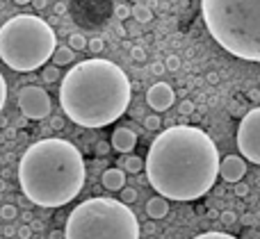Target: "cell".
I'll use <instances>...</instances> for the list:
<instances>
[{
	"mask_svg": "<svg viewBox=\"0 0 260 239\" xmlns=\"http://www.w3.org/2000/svg\"><path fill=\"white\" fill-rule=\"evenodd\" d=\"M148 185L167 201H197L219 178V150L194 126H171L155 137L144 160Z\"/></svg>",
	"mask_w": 260,
	"mask_h": 239,
	"instance_id": "obj_1",
	"label": "cell"
},
{
	"mask_svg": "<svg viewBox=\"0 0 260 239\" xmlns=\"http://www.w3.org/2000/svg\"><path fill=\"white\" fill-rule=\"evenodd\" d=\"M133 87L123 68L110 59L91 57L78 62L59 85V105L82 128L112 126L130 105Z\"/></svg>",
	"mask_w": 260,
	"mask_h": 239,
	"instance_id": "obj_2",
	"label": "cell"
},
{
	"mask_svg": "<svg viewBox=\"0 0 260 239\" xmlns=\"http://www.w3.org/2000/svg\"><path fill=\"white\" fill-rule=\"evenodd\" d=\"M87 178L82 153L67 139H41L18 162V185L30 203L62 208L82 191Z\"/></svg>",
	"mask_w": 260,
	"mask_h": 239,
	"instance_id": "obj_3",
	"label": "cell"
},
{
	"mask_svg": "<svg viewBox=\"0 0 260 239\" xmlns=\"http://www.w3.org/2000/svg\"><path fill=\"white\" fill-rule=\"evenodd\" d=\"M212 39L231 55L260 62V0H201Z\"/></svg>",
	"mask_w": 260,
	"mask_h": 239,
	"instance_id": "obj_4",
	"label": "cell"
},
{
	"mask_svg": "<svg viewBox=\"0 0 260 239\" xmlns=\"http://www.w3.org/2000/svg\"><path fill=\"white\" fill-rule=\"evenodd\" d=\"M55 48L53 27L35 14H18L0 25V59L18 73L41 68Z\"/></svg>",
	"mask_w": 260,
	"mask_h": 239,
	"instance_id": "obj_5",
	"label": "cell"
},
{
	"mask_svg": "<svg viewBox=\"0 0 260 239\" xmlns=\"http://www.w3.org/2000/svg\"><path fill=\"white\" fill-rule=\"evenodd\" d=\"M64 239H139V221L121 201L94 196L73 208Z\"/></svg>",
	"mask_w": 260,
	"mask_h": 239,
	"instance_id": "obj_6",
	"label": "cell"
},
{
	"mask_svg": "<svg viewBox=\"0 0 260 239\" xmlns=\"http://www.w3.org/2000/svg\"><path fill=\"white\" fill-rule=\"evenodd\" d=\"M238 150L249 162L260 164V107L249 109L238 126Z\"/></svg>",
	"mask_w": 260,
	"mask_h": 239,
	"instance_id": "obj_7",
	"label": "cell"
},
{
	"mask_svg": "<svg viewBox=\"0 0 260 239\" xmlns=\"http://www.w3.org/2000/svg\"><path fill=\"white\" fill-rule=\"evenodd\" d=\"M18 109L23 112V116L32 118V121H41V118L50 116L53 103H50V96L46 94V89L30 85L18 91Z\"/></svg>",
	"mask_w": 260,
	"mask_h": 239,
	"instance_id": "obj_8",
	"label": "cell"
},
{
	"mask_svg": "<svg viewBox=\"0 0 260 239\" xmlns=\"http://www.w3.org/2000/svg\"><path fill=\"white\" fill-rule=\"evenodd\" d=\"M174 89L167 82H155L151 89L146 91V103L153 112H167L174 105Z\"/></svg>",
	"mask_w": 260,
	"mask_h": 239,
	"instance_id": "obj_9",
	"label": "cell"
},
{
	"mask_svg": "<svg viewBox=\"0 0 260 239\" xmlns=\"http://www.w3.org/2000/svg\"><path fill=\"white\" fill-rule=\"evenodd\" d=\"M247 173V164L240 155H229V157L219 160V176L224 178L226 182H240Z\"/></svg>",
	"mask_w": 260,
	"mask_h": 239,
	"instance_id": "obj_10",
	"label": "cell"
},
{
	"mask_svg": "<svg viewBox=\"0 0 260 239\" xmlns=\"http://www.w3.org/2000/svg\"><path fill=\"white\" fill-rule=\"evenodd\" d=\"M135 146H137V135H135L130 128H117V130L112 132L110 148L119 150V153H133Z\"/></svg>",
	"mask_w": 260,
	"mask_h": 239,
	"instance_id": "obj_11",
	"label": "cell"
},
{
	"mask_svg": "<svg viewBox=\"0 0 260 239\" xmlns=\"http://www.w3.org/2000/svg\"><path fill=\"white\" fill-rule=\"evenodd\" d=\"M101 182H103V187L108 191H121L126 187V173L119 167H110V169H105Z\"/></svg>",
	"mask_w": 260,
	"mask_h": 239,
	"instance_id": "obj_12",
	"label": "cell"
},
{
	"mask_svg": "<svg viewBox=\"0 0 260 239\" xmlns=\"http://www.w3.org/2000/svg\"><path fill=\"white\" fill-rule=\"evenodd\" d=\"M146 214L151 219H165L167 214H169V201L162 198V196H153V198H148L146 203Z\"/></svg>",
	"mask_w": 260,
	"mask_h": 239,
	"instance_id": "obj_13",
	"label": "cell"
},
{
	"mask_svg": "<svg viewBox=\"0 0 260 239\" xmlns=\"http://www.w3.org/2000/svg\"><path fill=\"white\" fill-rule=\"evenodd\" d=\"M50 59H53V66H67V64H71L73 59H76V53H73L69 46H57V48L53 50V55H50Z\"/></svg>",
	"mask_w": 260,
	"mask_h": 239,
	"instance_id": "obj_14",
	"label": "cell"
},
{
	"mask_svg": "<svg viewBox=\"0 0 260 239\" xmlns=\"http://www.w3.org/2000/svg\"><path fill=\"white\" fill-rule=\"evenodd\" d=\"M121 169H123V173H133V176H137L139 171H144V160L137 157V155H126Z\"/></svg>",
	"mask_w": 260,
	"mask_h": 239,
	"instance_id": "obj_15",
	"label": "cell"
},
{
	"mask_svg": "<svg viewBox=\"0 0 260 239\" xmlns=\"http://www.w3.org/2000/svg\"><path fill=\"white\" fill-rule=\"evenodd\" d=\"M130 16H133L137 23H151L153 9H148L146 5H135V7H130Z\"/></svg>",
	"mask_w": 260,
	"mask_h": 239,
	"instance_id": "obj_16",
	"label": "cell"
},
{
	"mask_svg": "<svg viewBox=\"0 0 260 239\" xmlns=\"http://www.w3.org/2000/svg\"><path fill=\"white\" fill-rule=\"evenodd\" d=\"M69 48L76 53V50H85L87 48V39L85 34H80V32H73V34H69Z\"/></svg>",
	"mask_w": 260,
	"mask_h": 239,
	"instance_id": "obj_17",
	"label": "cell"
},
{
	"mask_svg": "<svg viewBox=\"0 0 260 239\" xmlns=\"http://www.w3.org/2000/svg\"><path fill=\"white\" fill-rule=\"evenodd\" d=\"M119 201H121L123 205H133L135 201H137V189H133V187H123V189L119 191Z\"/></svg>",
	"mask_w": 260,
	"mask_h": 239,
	"instance_id": "obj_18",
	"label": "cell"
},
{
	"mask_svg": "<svg viewBox=\"0 0 260 239\" xmlns=\"http://www.w3.org/2000/svg\"><path fill=\"white\" fill-rule=\"evenodd\" d=\"M41 77H44L46 82H57V80H62V75H59V68L57 66H44V71H41Z\"/></svg>",
	"mask_w": 260,
	"mask_h": 239,
	"instance_id": "obj_19",
	"label": "cell"
},
{
	"mask_svg": "<svg viewBox=\"0 0 260 239\" xmlns=\"http://www.w3.org/2000/svg\"><path fill=\"white\" fill-rule=\"evenodd\" d=\"M0 217H3L5 221H14V219L18 217V210H16V205H12V203L3 205V208H0Z\"/></svg>",
	"mask_w": 260,
	"mask_h": 239,
	"instance_id": "obj_20",
	"label": "cell"
},
{
	"mask_svg": "<svg viewBox=\"0 0 260 239\" xmlns=\"http://www.w3.org/2000/svg\"><path fill=\"white\" fill-rule=\"evenodd\" d=\"M103 48H105V41L101 39V36H94L91 41H87V50H89V53H94V55L103 53Z\"/></svg>",
	"mask_w": 260,
	"mask_h": 239,
	"instance_id": "obj_21",
	"label": "cell"
},
{
	"mask_svg": "<svg viewBox=\"0 0 260 239\" xmlns=\"http://www.w3.org/2000/svg\"><path fill=\"white\" fill-rule=\"evenodd\" d=\"M162 64H165V71L174 73V71H178V68H180V57H178V55H169V57H167Z\"/></svg>",
	"mask_w": 260,
	"mask_h": 239,
	"instance_id": "obj_22",
	"label": "cell"
},
{
	"mask_svg": "<svg viewBox=\"0 0 260 239\" xmlns=\"http://www.w3.org/2000/svg\"><path fill=\"white\" fill-rule=\"evenodd\" d=\"M219 221L224 223V226H233V223L238 221V214H235L233 210H224V212H219Z\"/></svg>",
	"mask_w": 260,
	"mask_h": 239,
	"instance_id": "obj_23",
	"label": "cell"
},
{
	"mask_svg": "<svg viewBox=\"0 0 260 239\" xmlns=\"http://www.w3.org/2000/svg\"><path fill=\"white\" fill-rule=\"evenodd\" d=\"M194 239H238L229 232H203V235H197Z\"/></svg>",
	"mask_w": 260,
	"mask_h": 239,
	"instance_id": "obj_24",
	"label": "cell"
},
{
	"mask_svg": "<svg viewBox=\"0 0 260 239\" xmlns=\"http://www.w3.org/2000/svg\"><path fill=\"white\" fill-rule=\"evenodd\" d=\"M144 128H146V130H160V116H155V114L146 116L144 118Z\"/></svg>",
	"mask_w": 260,
	"mask_h": 239,
	"instance_id": "obj_25",
	"label": "cell"
},
{
	"mask_svg": "<svg viewBox=\"0 0 260 239\" xmlns=\"http://www.w3.org/2000/svg\"><path fill=\"white\" fill-rule=\"evenodd\" d=\"M130 57H133L135 62H146V50H144L142 46H135V48L130 50Z\"/></svg>",
	"mask_w": 260,
	"mask_h": 239,
	"instance_id": "obj_26",
	"label": "cell"
},
{
	"mask_svg": "<svg viewBox=\"0 0 260 239\" xmlns=\"http://www.w3.org/2000/svg\"><path fill=\"white\" fill-rule=\"evenodd\" d=\"M114 16H117L119 21H126V18H130V5H119V7L114 9Z\"/></svg>",
	"mask_w": 260,
	"mask_h": 239,
	"instance_id": "obj_27",
	"label": "cell"
},
{
	"mask_svg": "<svg viewBox=\"0 0 260 239\" xmlns=\"http://www.w3.org/2000/svg\"><path fill=\"white\" fill-rule=\"evenodd\" d=\"M5 100H7V82H5L3 73H0V112L5 107Z\"/></svg>",
	"mask_w": 260,
	"mask_h": 239,
	"instance_id": "obj_28",
	"label": "cell"
},
{
	"mask_svg": "<svg viewBox=\"0 0 260 239\" xmlns=\"http://www.w3.org/2000/svg\"><path fill=\"white\" fill-rule=\"evenodd\" d=\"M178 112L183 114V116H189V114L194 112V103L192 100H183V103L178 105Z\"/></svg>",
	"mask_w": 260,
	"mask_h": 239,
	"instance_id": "obj_29",
	"label": "cell"
},
{
	"mask_svg": "<svg viewBox=\"0 0 260 239\" xmlns=\"http://www.w3.org/2000/svg\"><path fill=\"white\" fill-rule=\"evenodd\" d=\"M249 194V187L244 185V182H235V196H240V198H244V196Z\"/></svg>",
	"mask_w": 260,
	"mask_h": 239,
	"instance_id": "obj_30",
	"label": "cell"
},
{
	"mask_svg": "<svg viewBox=\"0 0 260 239\" xmlns=\"http://www.w3.org/2000/svg\"><path fill=\"white\" fill-rule=\"evenodd\" d=\"M108 153H110V144L108 141H99V144H96V155L103 157V155H108Z\"/></svg>",
	"mask_w": 260,
	"mask_h": 239,
	"instance_id": "obj_31",
	"label": "cell"
},
{
	"mask_svg": "<svg viewBox=\"0 0 260 239\" xmlns=\"http://www.w3.org/2000/svg\"><path fill=\"white\" fill-rule=\"evenodd\" d=\"M148 71H151L153 75H162V73H165V64L155 62V64H151V66H148Z\"/></svg>",
	"mask_w": 260,
	"mask_h": 239,
	"instance_id": "obj_32",
	"label": "cell"
},
{
	"mask_svg": "<svg viewBox=\"0 0 260 239\" xmlns=\"http://www.w3.org/2000/svg\"><path fill=\"white\" fill-rule=\"evenodd\" d=\"M18 237H21V239H30L32 237V228L30 226H21V228H18Z\"/></svg>",
	"mask_w": 260,
	"mask_h": 239,
	"instance_id": "obj_33",
	"label": "cell"
},
{
	"mask_svg": "<svg viewBox=\"0 0 260 239\" xmlns=\"http://www.w3.org/2000/svg\"><path fill=\"white\" fill-rule=\"evenodd\" d=\"M50 126H53V130H59V128L64 126V118L62 116H53L50 118Z\"/></svg>",
	"mask_w": 260,
	"mask_h": 239,
	"instance_id": "obj_34",
	"label": "cell"
},
{
	"mask_svg": "<svg viewBox=\"0 0 260 239\" xmlns=\"http://www.w3.org/2000/svg\"><path fill=\"white\" fill-rule=\"evenodd\" d=\"M208 82H210V85H217V82H219V73H208Z\"/></svg>",
	"mask_w": 260,
	"mask_h": 239,
	"instance_id": "obj_35",
	"label": "cell"
},
{
	"mask_svg": "<svg viewBox=\"0 0 260 239\" xmlns=\"http://www.w3.org/2000/svg\"><path fill=\"white\" fill-rule=\"evenodd\" d=\"M46 3H48V0H32L35 9H46Z\"/></svg>",
	"mask_w": 260,
	"mask_h": 239,
	"instance_id": "obj_36",
	"label": "cell"
},
{
	"mask_svg": "<svg viewBox=\"0 0 260 239\" xmlns=\"http://www.w3.org/2000/svg\"><path fill=\"white\" fill-rule=\"evenodd\" d=\"M64 12H67V5H64V3L55 5V14H64Z\"/></svg>",
	"mask_w": 260,
	"mask_h": 239,
	"instance_id": "obj_37",
	"label": "cell"
},
{
	"mask_svg": "<svg viewBox=\"0 0 260 239\" xmlns=\"http://www.w3.org/2000/svg\"><path fill=\"white\" fill-rule=\"evenodd\" d=\"M50 239H64V232L62 230H53L50 232Z\"/></svg>",
	"mask_w": 260,
	"mask_h": 239,
	"instance_id": "obj_38",
	"label": "cell"
},
{
	"mask_svg": "<svg viewBox=\"0 0 260 239\" xmlns=\"http://www.w3.org/2000/svg\"><path fill=\"white\" fill-rule=\"evenodd\" d=\"M14 232H16V230H14V228H12V226H7V228H5V235H7V237H12V235H14Z\"/></svg>",
	"mask_w": 260,
	"mask_h": 239,
	"instance_id": "obj_39",
	"label": "cell"
},
{
	"mask_svg": "<svg viewBox=\"0 0 260 239\" xmlns=\"http://www.w3.org/2000/svg\"><path fill=\"white\" fill-rule=\"evenodd\" d=\"M16 5H27V3H32V0H14Z\"/></svg>",
	"mask_w": 260,
	"mask_h": 239,
	"instance_id": "obj_40",
	"label": "cell"
},
{
	"mask_svg": "<svg viewBox=\"0 0 260 239\" xmlns=\"http://www.w3.org/2000/svg\"><path fill=\"white\" fill-rule=\"evenodd\" d=\"M5 187H7L5 185V180H0V191H5Z\"/></svg>",
	"mask_w": 260,
	"mask_h": 239,
	"instance_id": "obj_41",
	"label": "cell"
},
{
	"mask_svg": "<svg viewBox=\"0 0 260 239\" xmlns=\"http://www.w3.org/2000/svg\"><path fill=\"white\" fill-rule=\"evenodd\" d=\"M253 239H258V237H253Z\"/></svg>",
	"mask_w": 260,
	"mask_h": 239,
	"instance_id": "obj_42",
	"label": "cell"
}]
</instances>
